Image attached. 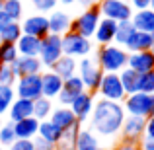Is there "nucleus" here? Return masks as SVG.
Returning <instances> with one entry per match:
<instances>
[{"mask_svg":"<svg viewBox=\"0 0 154 150\" xmlns=\"http://www.w3.org/2000/svg\"><path fill=\"white\" fill-rule=\"evenodd\" d=\"M144 117H133L127 115L121 125V140L123 142H133V144H139L140 140L144 139Z\"/></svg>","mask_w":154,"mask_h":150,"instance_id":"obj_11","label":"nucleus"},{"mask_svg":"<svg viewBox=\"0 0 154 150\" xmlns=\"http://www.w3.org/2000/svg\"><path fill=\"white\" fill-rule=\"evenodd\" d=\"M37 136H41V139L49 140V142H53V144H59L60 139H63V131H60L57 125H53L49 119H45V121H39Z\"/></svg>","mask_w":154,"mask_h":150,"instance_id":"obj_28","label":"nucleus"},{"mask_svg":"<svg viewBox=\"0 0 154 150\" xmlns=\"http://www.w3.org/2000/svg\"><path fill=\"white\" fill-rule=\"evenodd\" d=\"M49 121L53 125H57V127L60 129V131H66V129H70L72 125H76L78 121H76L74 113L70 111V107H66V105H59V107H53L51 115H49Z\"/></svg>","mask_w":154,"mask_h":150,"instance_id":"obj_20","label":"nucleus"},{"mask_svg":"<svg viewBox=\"0 0 154 150\" xmlns=\"http://www.w3.org/2000/svg\"><path fill=\"white\" fill-rule=\"evenodd\" d=\"M150 10L154 12V0H150Z\"/></svg>","mask_w":154,"mask_h":150,"instance_id":"obj_52","label":"nucleus"},{"mask_svg":"<svg viewBox=\"0 0 154 150\" xmlns=\"http://www.w3.org/2000/svg\"><path fill=\"white\" fill-rule=\"evenodd\" d=\"M100 14L102 18L113 20V22H125V20H131L133 16V8L129 4V0H100L98 2Z\"/></svg>","mask_w":154,"mask_h":150,"instance_id":"obj_8","label":"nucleus"},{"mask_svg":"<svg viewBox=\"0 0 154 150\" xmlns=\"http://www.w3.org/2000/svg\"><path fill=\"white\" fill-rule=\"evenodd\" d=\"M127 66L133 68L137 74L154 70V53L152 51H139V53H129Z\"/></svg>","mask_w":154,"mask_h":150,"instance_id":"obj_15","label":"nucleus"},{"mask_svg":"<svg viewBox=\"0 0 154 150\" xmlns=\"http://www.w3.org/2000/svg\"><path fill=\"white\" fill-rule=\"evenodd\" d=\"M47 22H49V33H55V35H64L66 31H70V23H72V18L66 14L64 10H53L49 12L47 16Z\"/></svg>","mask_w":154,"mask_h":150,"instance_id":"obj_17","label":"nucleus"},{"mask_svg":"<svg viewBox=\"0 0 154 150\" xmlns=\"http://www.w3.org/2000/svg\"><path fill=\"white\" fill-rule=\"evenodd\" d=\"M100 20H102V14H100L98 4H96V6H90V8H84L82 14H78L74 20H72L70 31L92 39V37H94L96 27H98V23H100Z\"/></svg>","mask_w":154,"mask_h":150,"instance_id":"obj_4","label":"nucleus"},{"mask_svg":"<svg viewBox=\"0 0 154 150\" xmlns=\"http://www.w3.org/2000/svg\"><path fill=\"white\" fill-rule=\"evenodd\" d=\"M80 129H82V123H76V125H72L70 129H66V131L63 133V139H60L59 144H63V146H74V140H76V136H78Z\"/></svg>","mask_w":154,"mask_h":150,"instance_id":"obj_38","label":"nucleus"},{"mask_svg":"<svg viewBox=\"0 0 154 150\" xmlns=\"http://www.w3.org/2000/svg\"><path fill=\"white\" fill-rule=\"evenodd\" d=\"M14 99H16L14 86H4V84H0V117L8 113V109H10V105H12Z\"/></svg>","mask_w":154,"mask_h":150,"instance_id":"obj_34","label":"nucleus"},{"mask_svg":"<svg viewBox=\"0 0 154 150\" xmlns=\"http://www.w3.org/2000/svg\"><path fill=\"white\" fill-rule=\"evenodd\" d=\"M115 31H117V22L102 18L92 39H94L98 45H109V43H113V39H115Z\"/></svg>","mask_w":154,"mask_h":150,"instance_id":"obj_19","label":"nucleus"},{"mask_svg":"<svg viewBox=\"0 0 154 150\" xmlns=\"http://www.w3.org/2000/svg\"><path fill=\"white\" fill-rule=\"evenodd\" d=\"M84 90H86V88H84L80 76L74 74V76H70V78L63 80V90L59 92V96H57L55 99L59 101V105H66L68 107V105L72 103V99H74L76 96H80Z\"/></svg>","mask_w":154,"mask_h":150,"instance_id":"obj_14","label":"nucleus"},{"mask_svg":"<svg viewBox=\"0 0 154 150\" xmlns=\"http://www.w3.org/2000/svg\"><path fill=\"white\" fill-rule=\"evenodd\" d=\"M14 125V133H16V139H27V140H33L37 136V129H39V121L35 117H26L22 121H16Z\"/></svg>","mask_w":154,"mask_h":150,"instance_id":"obj_24","label":"nucleus"},{"mask_svg":"<svg viewBox=\"0 0 154 150\" xmlns=\"http://www.w3.org/2000/svg\"><path fill=\"white\" fill-rule=\"evenodd\" d=\"M76 68H78V60L72 59V57L63 55V57H60V59L49 68V70H53L57 76H60L63 80H66V78H70V76L76 74Z\"/></svg>","mask_w":154,"mask_h":150,"instance_id":"obj_27","label":"nucleus"},{"mask_svg":"<svg viewBox=\"0 0 154 150\" xmlns=\"http://www.w3.org/2000/svg\"><path fill=\"white\" fill-rule=\"evenodd\" d=\"M76 0H59V4H63V6H72Z\"/></svg>","mask_w":154,"mask_h":150,"instance_id":"obj_50","label":"nucleus"},{"mask_svg":"<svg viewBox=\"0 0 154 150\" xmlns=\"http://www.w3.org/2000/svg\"><path fill=\"white\" fill-rule=\"evenodd\" d=\"M2 123H4V121H2V117H0V127H2Z\"/></svg>","mask_w":154,"mask_h":150,"instance_id":"obj_55","label":"nucleus"},{"mask_svg":"<svg viewBox=\"0 0 154 150\" xmlns=\"http://www.w3.org/2000/svg\"><path fill=\"white\" fill-rule=\"evenodd\" d=\"M53 107H55V105H53V99L39 96L37 99H33V117H35L37 121H45V119H49Z\"/></svg>","mask_w":154,"mask_h":150,"instance_id":"obj_30","label":"nucleus"},{"mask_svg":"<svg viewBox=\"0 0 154 150\" xmlns=\"http://www.w3.org/2000/svg\"><path fill=\"white\" fill-rule=\"evenodd\" d=\"M14 92L16 98H23V99H37L41 96V74H26V76H18L14 84Z\"/></svg>","mask_w":154,"mask_h":150,"instance_id":"obj_9","label":"nucleus"},{"mask_svg":"<svg viewBox=\"0 0 154 150\" xmlns=\"http://www.w3.org/2000/svg\"><path fill=\"white\" fill-rule=\"evenodd\" d=\"M125 113L133 117H148V109H150V94L144 92H135V94H127L125 99L121 101Z\"/></svg>","mask_w":154,"mask_h":150,"instance_id":"obj_10","label":"nucleus"},{"mask_svg":"<svg viewBox=\"0 0 154 150\" xmlns=\"http://www.w3.org/2000/svg\"><path fill=\"white\" fill-rule=\"evenodd\" d=\"M20 37H22L20 22H10L2 31H0V43H16Z\"/></svg>","mask_w":154,"mask_h":150,"instance_id":"obj_33","label":"nucleus"},{"mask_svg":"<svg viewBox=\"0 0 154 150\" xmlns=\"http://www.w3.org/2000/svg\"><path fill=\"white\" fill-rule=\"evenodd\" d=\"M133 10H144V8H150V0H129Z\"/></svg>","mask_w":154,"mask_h":150,"instance_id":"obj_44","label":"nucleus"},{"mask_svg":"<svg viewBox=\"0 0 154 150\" xmlns=\"http://www.w3.org/2000/svg\"><path fill=\"white\" fill-rule=\"evenodd\" d=\"M16 140V133H14V125L8 121V123H2L0 127V146L8 148L12 142Z\"/></svg>","mask_w":154,"mask_h":150,"instance_id":"obj_36","label":"nucleus"},{"mask_svg":"<svg viewBox=\"0 0 154 150\" xmlns=\"http://www.w3.org/2000/svg\"><path fill=\"white\" fill-rule=\"evenodd\" d=\"M96 63L100 64L103 72H119L127 66V59L129 53L125 47H119L115 43H109V45H100L96 51Z\"/></svg>","mask_w":154,"mask_h":150,"instance_id":"obj_2","label":"nucleus"},{"mask_svg":"<svg viewBox=\"0 0 154 150\" xmlns=\"http://www.w3.org/2000/svg\"><path fill=\"white\" fill-rule=\"evenodd\" d=\"M152 37L150 33H144V31H133L131 37L125 43V49L127 53H139V51H152Z\"/></svg>","mask_w":154,"mask_h":150,"instance_id":"obj_23","label":"nucleus"},{"mask_svg":"<svg viewBox=\"0 0 154 150\" xmlns=\"http://www.w3.org/2000/svg\"><path fill=\"white\" fill-rule=\"evenodd\" d=\"M96 94L102 99L119 101V103L125 99V96H127L125 90H123V86H121V80H119V74H117V72H103Z\"/></svg>","mask_w":154,"mask_h":150,"instance_id":"obj_7","label":"nucleus"},{"mask_svg":"<svg viewBox=\"0 0 154 150\" xmlns=\"http://www.w3.org/2000/svg\"><path fill=\"white\" fill-rule=\"evenodd\" d=\"M76 2H78L82 8H90V6H96L100 0H76Z\"/></svg>","mask_w":154,"mask_h":150,"instance_id":"obj_48","label":"nucleus"},{"mask_svg":"<svg viewBox=\"0 0 154 150\" xmlns=\"http://www.w3.org/2000/svg\"><path fill=\"white\" fill-rule=\"evenodd\" d=\"M2 12L12 20V22H20L23 16V2L22 0H4Z\"/></svg>","mask_w":154,"mask_h":150,"instance_id":"obj_31","label":"nucleus"},{"mask_svg":"<svg viewBox=\"0 0 154 150\" xmlns=\"http://www.w3.org/2000/svg\"><path fill=\"white\" fill-rule=\"evenodd\" d=\"M125 113L123 105L119 101H109V99H96L94 109H92L90 115V129L96 133L98 136L103 139H115L121 131V125H123Z\"/></svg>","mask_w":154,"mask_h":150,"instance_id":"obj_1","label":"nucleus"},{"mask_svg":"<svg viewBox=\"0 0 154 150\" xmlns=\"http://www.w3.org/2000/svg\"><path fill=\"white\" fill-rule=\"evenodd\" d=\"M16 80H18V76L12 70L10 64H0V84H4V86H14Z\"/></svg>","mask_w":154,"mask_h":150,"instance_id":"obj_39","label":"nucleus"},{"mask_svg":"<svg viewBox=\"0 0 154 150\" xmlns=\"http://www.w3.org/2000/svg\"><path fill=\"white\" fill-rule=\"evenodd\" d=\"M59 4V0H31V6L39 12V14H47V12H53Z\"/></svg>","mask_w":154,"mask_h":150,"instance_id":"obj_40","label":"nucleus"},{"mask_svg":"<svg viewBox=\"0 0 154 150\" xmlns=\"http://www.w3.org/2000/svg\"><path fill=\"white\" fill-rule=\"evenodd\" d=\"M139 146H140V150H154V142H152V140L143 139V140L139 142Z\"/></svg>","mask_w":154,"mask_h":150,"instance_id":"obj_46","label":"nucleus"},{"mask_svg":"<svg viewBox=\"0 0 154 150\" xmlns=\"http://www.w3.org/2000/svg\"><path fill=\"white\" fill-rule=\"evenodd\" d=\"M100 136L92 131L90 127L88 129H80L78 136L74 140V150H100Z\"/></svg>","mask_w":154,"mask_h":150,"instance_id":"obj_25","label":"nucleus"},{"mask_svg":"<svg viewBox=\"0 0 154 150\" xmlns=\"http://www.w3.org/2000/svg\"><path fill=\"white\" fill-rule=\"evenodd\" d=\"M139 92L144 94H154V70L139 74Z\"/></svg>","mask_w":154,"mask_h":150,"instance_id":"obj_37","label":"nucleus"},{"mask_svg":"<svg viewBox=\"0 0 154 150\" xmlns=\"http://www.w3.org/2000/svg\"><path fill=\"white\" fill-rule=\"evenodd\" d=\"M131 23L137 31H144V33H152L154 31V12L150 8L144 10H135L131 16Z\"/></svg>","mask_w":154,"mask_h":150,"instance_id":"obj_22","label":"nucleus"},{"mask_svg":"<svg viewBox=\"0 0 154 150\" xmlns=\"http://www.w3.org/2000/svg\"><path fill=\"white\" fill-rule=\"evenodd\" d=\"M150 37H152V45H154V31L150 33ZM152 49H154V47H152Z\"/></svg>","mask_w":154,"mask_h":150,"instance_id":"obj_53","label":"nucleus"},{"mask_svg":"<svg viewBox=\"0 0 154 150\" xmlns=\"http://www.w3.org/2000/svg\"><path fill=\"white\" fill-rule=\"evenodd\" d=\"M60 57H63V41H60V35L47 33L41 39V49H39L37 59L41 60L43 68H51Z\"/></svg>","mask_w":154,"mask_h":150,"instance_id":"obj_6","label":"nucleus"},{"mask_svg":"<svg viewBox=\"0 0 154 150\" xmlns=\"http://www.w3.org/2000/svg\"><path fill=\"white\" fill-rule=\"evenodd\" d=\"M26 117H33V101L16 98L8 109V119H10V123H16V121L26 119Z\"/></svg>","mask_w":154,"mask_h":150,"instance_id":"obj_21","label":"nucleus"},{"mask_svg":"<svg viewBox=\"0 0 154 150\" xmlns=\"http://www.w3.org/2000/svg\"><path fill=\"white\" fill-rule=\"evenodd\" d=\"M60 41H63V55L72 57V59H84V57H90L94 51V43L92 39L84 37L80 33L74 31H66L64 35H60Z\"/></svg>","mask_w":154,"mask_h":150,"instance_id":"obj_3","label":"nucleus"},{"mask_svg":"<svg viewBox=\"0 0 154 150\" xmlns=\"http://www.w3.org/2000/svg\"><path fill=\"white\" fill-rule=\"evenodd\" d=\"M148 117H154V94H150V109H148Z\"/></svg>","mask_w":154,"mask_h":150,"instance_id":"obj_49","label":"nucleus"},{"mask_svg":"<svg viewBox=\"0 0 154 150\" xmlns=\"http://www.w3.org/2000/svg\"><path fill=\"white\" fill-rule=\"evenodd\" d=\"M8 150H33V140H27V139H16L14 142L8 146Z\"/></svg>","mask_w":154,"mask_h":150,"instance_id":"obj_41","label":"nucleus"},{"mask_svg":"<svg viewBox=\"0 0 154 150\" xmlns=\"http://www.w3.org/2000/svg\"><path fill=\"white\" fill-rule=\"evenodd\" d=\"M113 150H140V146L139 144H133V142H123L121 140L119 144H115V148Z\"/></svg>","mask_w":154,"mask_h":150,"instance_id":"obj_45","label":"nucleus"},{"mask_svg":"<svg viewBox=\"0 0 154 150\" xmlns=\"http://www.w3.org/2000/svg\"><path fill=\"white\" fill-rule=\"evenodd\" d=\"M16 49H18V55L37 57L39 55V49H41V39H39V37H33V35L22 33V37L16 41Z\"/></svg>","mask_w":154,"mask_h":150,"instance_id":"obj_26","label":"nucleus"},{"mask_svg":"<svg viewBox=\"0 0 154 150\" xmlns=\"http://www.w3.org/2000/svg\"><path fill=\"white\" fill-rule=\"evenodd\" d=\"M94 103H96V94L84 90L80 96H76V98L72 99V103L68 105V107H70L72 113H74V117H76L78 123H86V121L90 119V115H92Z\"/></svg>","mask_w":154,"mask_h":150,"instance_id":"obj_12","label":"nucleus"},{"mask_svg":"<svg viewBox=\"0 0 154 150\" xmlns=\"http://www.w3.org/2000/svg\"><path fill=\"white\" fill-rule=\"evenodd\" d=\"M20 27H22V33L26 35H33V37L43 39L47 33H49V22H47L45 14H33L27 16L20 22Z\"/></svg>","mask_w":154,"mask_h":150,"instance_id":"obj_13","label":"nucleus"},{"mask_svg":"<svg viewBox=\"0 0 154 150\" xmlns=\"http://www.w3.org/2000/svg\"><path fill=\"white\" fill-rule=\"evenodd\" d=\"M0 150H6V148H2V146H0Z\"/></svg>","mask_w":154,"mask_h":150,"instance_id":"obj_56","label":"nucleus"},{"mask_svg":"<svg viewBox=\"0 0 154 150\" xmlns=\"http://www.w3.org/2000/svg\"><path fill=\"white\" fill-rule=\"evenodd\" d=\"M117 74H119V80H121V86H123L125 94H135V92H139V74H137L133 68L125 66L123 70H119Z\"/></svg>","mask_w":154,"mask_h":150,"instance_id":"obj_29","label":"nucleus"},{"mask_svg":"<svg viewBox=\"0 0 154 150\" xmlns=\"http://www.w3.org/2000/svg\"><path fill=\"white\" fill-rule=\"evenodd\" d=\"M57 150H74V146H63V144H57Z\"/></svg>","mask_w":154,"mask_h":150,"instance_id":"obj_51","label":"nucleus"},{"mask_svg":"<svg viewBox=\"0 0 154 150\" xmlns=\"http://www.w3.org/2000/svg\"><path fill=\"white\" fill-rule=\"evenodd\" d=\"M144 139L154 142V117H146L144 121Z\"/></svg>","mask_w":154,"mask_h":150,"instance_id":"obj_43","label":"nucleus"},{"mask_svg":"<svg viewBox=\"0 0 154 150\" xmlns=\"http://www.w3.org/2000/svg\"><path fill=\"white\" fill-rule=\"evenodd\" d=\"M33 150H57V144L41 139V136H35L33 139Z\"/></svg>","mask_w":154,"mask_h":150,"instance_id":"obj_42","label":"nucleus"},{"mask_svg":"<svg viewBox=\"0 0 154 150\" xmlns=\"http://www.w3.org/2000/svg\"><path fill=\"white\" fill-rule=\"evenodd\" d=\"M76 74L80 76L86 92H92V94L98 92V86H100V80H102V76H103V70L100 68V64L96 63V59H92V57L80 59L78 60V68H76Z\"/></svg>","mask_w":154,"mask_h":150,"instance_id":"obj_5","label":"nucleus"},{"mask_svg":"<svg viewBox=\"0 0 154 150\" xmlns=\"http://www.w3.org/2000/svg\"><path fill=\"white\" fill-rule=\"evenodd\" d=\"M18 57L16 43H0V64H12Z\"/></svg>","mask_w":154,"mask_h":150,"instance_id":"obj_35","label":"nucleus"},{"mask_svg":"<svg viewBox=\"0 0 154 150\" xmlns=\"http://www.w3.org/2000/svg\"><path fill=\"white\" fill-rule=\"evenodd\" d=\"M60 90H63V78L60 76H57L49 68L45 72H41V96L43 98L55 99Z\"/></svg>","mask_w":154,"mask_h":150,"instance_id":"obj_18","label":"nucleus"},{"mask_svg":"<svg viewBox=\"0 0 154 150\" xmlns=\"http://www.w3.org/2000/svg\"><path fill=\"white\" fill-rule=\"evenodd\" d=\"M135 31V27H133L131 20H125V22H117V31H115V39H113V43L119 47H125V43H127V39L131 37V33Z\"/></svg>","mask_w":154,"mask_h":150,"instance_id":"obj_32","label":"nucleus"},{"mask_svg":"<svg viewBox=\"0 0 154 150\" xmlns=\"http://www.w3.org/2000/svg\"><path fill=\"white\" fill-rule=\"evenodd\" d=\"M12 70L16 72V76H26V74H41L43 64L37 57H23L20 55L14 63L10 64Z\"/></svg>","mask_w":154,"mask_h":150,"instance_id":"obj_16","label":"nucleus"},{"mask_svg":"<svg viewBox=\"0 0 154 150\" xmlns=\"http://www.w3.org/2000/svg\"><path fill=\"white\" fill-rule=\"evenodd\" d=\"M10 22H12V20L8 18V16L4 14L2 10H0V31H2V29H4V27H6V26H8V23H10Z\"/></svg>","mask_w":154,"mask_h":150,"instance_id":"obj_47","label":"nucleus"},{"mask_svg":"<svg viewBox=\"0 0 154 150\" xmlns=\"http://www.w3.org/2000/svg\"><path fill=\"white\" fill-rule=\"evenodd\" d=\"M2 4H4V0H0V10H2Z\"/></svg>","mask_w":154,"mask_h":150,"instance_id":"obj_54","label":"nucleus"}]
</instances>
